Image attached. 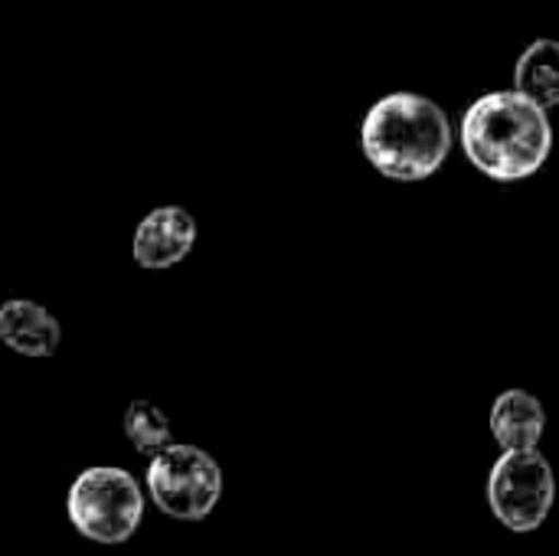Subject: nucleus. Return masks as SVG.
I'll return each instance as SVG.
<instances>
[{"label": "nucleus", "mask_w": 559, "mask_h": 556, "mask_svg": "<svg viewBox=\"0 0 559 556\" xmlns=\"http://www.w3.org/2000/svg\"><path fill=\"white\" fill-rule=\"evenodd\" d=\"M144 485L157 511L174 521H203L213 514L223 495V469L200 446L170 442L151 456Z\"/></svg>", "instance_id": "obj_4"}, {"label": "nucleus", "mask_w": 559, "mask_h": 556, "mask_svg": "<svg viewBox=\"0 0 559 556\" xmlns=\"http://www.w3.org/2000/svg\"><path fill=\"white\" fill-rule=\"evenodd\" d=\"M69 524L92 544H124L141 528L144 495L134 475L115 465H92L75 475L66 495Z\"/></svg>", "instance_id": "obj_3"}, {"label": "nucleus", "mask_w": 559, "mask_h": 556, "mask_svg": "<svg viewBox=\"0 0 559 556\" xmlns=\"http://www.w3.org/2000/svg\"><path fill=\"white\" fill-rule=\"evenodd\" d=\"M547 433L544 403L527 390H504L491 406V436L504 452H537Z\"/></svg>", "instance_id": "obj_8"}, {"label": "nucleus", "mask_w": 559, "mask_h": 556, "mask_svg": "<svg viewBox=\"0 0 559 556\" xmlns=\"http://www.w3.org/2000/svg\"><path fill=\"white\" fill-rule=\"evenodd\" d=\"M452 121L442 105L419 92H390L370 105L360 125L367 161L390 180L432 177L452 154Z\"/></svg>", "instance_id": "obj_2"}, {"label": "nucleus", "mask_w": 559, "mask_h": 556, "mask_svg": "<svg viewBox=\"0 0 559 556\" xmlns=\"http://www.w3.org/2000/svg\"><path fill=\"white\" fill-rule=\"evenodd\" d=\"M0 341L23 357H52L62 341V328L49 308L10 298L0 305Z\"/></svg>", "instance_id": "obj_7"}, {"label": "nucleus", "mask_w": 559, "mask_h": 556, "mask_svg": "<svg viewBox=\"0 0 559 556\" xmlns=\"http://www.w3.org/2000/svg\"><path fill=\"white\" fill-rule=\"evenodd\" d=\"M124 436L141 456H157L170 446V419L160 406L147 400H134L124 410Z\"/></svg>", "instance_id": "obj_10"}, {"label": "nucleus", "mask_w": 559, "mask_h": 556, "mask_svg": "<svg viewBox=\"0 0 559 556\" xmlns=\"http://www.w3.org/2000/svg\"><path fill=\"white\" fill-rule=\"evenodd\" d=\"M197 246V220L183 206H157L151 210L131 239V256L141 269L160 272L180 265Z\"/></svg>", "instance_id": "obj_6"}, {"label": "nucleus", "mask_w": 559, "mask_h": 556, "mask_svg": "<svg viewBox=\"0 0 559 556\" xmlns=\"http://www.w3.org/2000/svg\"><path fill=\"white\" fill-rule=\"evenodd\" d=\"M514 92L540 105L544 111L559 105V39L540 36L534 39L514 69Z\"/></svg>", "instance_id": "obj_9"}, {"label": "nucleus", "mask_w": 559, "mask_h": 556, "mask_svg": "<svg viewBox=\"0 0 559 556\" xmlns=\"http://www.w3.org/2000/svg\"><path fill=\"white\" fill-rule=\"evenodd\" d=\"M459 138L468 161L501 184L537 174L554 151L550 115L514 88L475 98L462 118Z\"/></svg>", "instance_id": "obj_1"}, {"label": "nucleus", "mask_w": 559, "mask_h": 556, "mask_svg": "<svg viewBox=\"0 0 559 556\" xmlns=\"http://www.w3.org/2000/svg\"><path fill=\"white\" fill-rule=\"evenodd\" d=\"M495 518L514 534H534L554 511L557 478L540 452H504L488 478Z\"/></svg>", "instance_id": "obj_5"}]
</instances>
